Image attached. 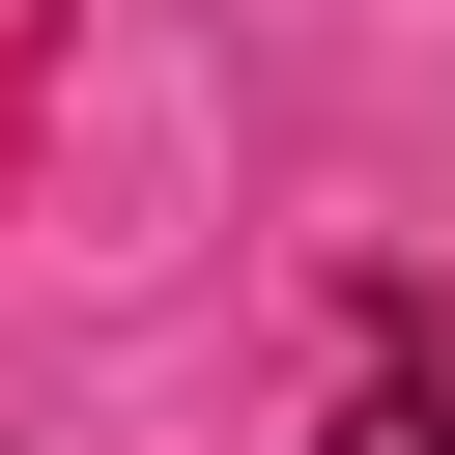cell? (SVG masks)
Returning <instances> with one entry per match:
<instances>
[{
	"label": "cell",
	"mask_w": 455,
	"mask_h": 455,
	"mask_svg": "<svg viewBox=\"0 0 455 455\" xmlns=\"http://www.w3.org/2000/svg\"><path fill=\"white\" fill-rule=\"evenodd\" d=\"M341 455H455V370H370V398H341Z\"/></svg>",
	"instance_id": "6da1fadb"
}]
</instances>
